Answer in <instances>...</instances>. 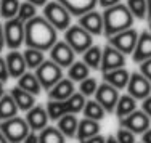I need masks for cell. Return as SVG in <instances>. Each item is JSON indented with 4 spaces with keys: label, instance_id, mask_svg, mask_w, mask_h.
Here are the masks:
<instances>
[{
    "label": "cell",
    "instance_id": "obj_1",
    "mask_svg": "<svg viewBox=\"0 0 151 143\" xmlns=\"http://www.w3.org/2000/svg\"><path fill=\"white\" fill-rule=\"evenodd\" d=\"M58 40V31L44 16H34L24 23V44L26 47L47 52Z\"/></svg>",
    "mask_w": 151,
    "mask_h": 143
},
{
    "label": "cell",
    "instance_id": "obj_2",
    "mask_svg": "<svg viewBox=\"0 0 151 143\" xmlns=\"http://www.w3.org/2000/svg\"><path fill=\"white\" fill-rule=\"evenodd\" d=\"M101 15H103V35H106V37H111V35L122 32L129 27H134L135 18L129 11L127 5L122 2L106 8Z\"/></svg>",
    "mask_w": 151,
    "mask_h": 143
},
{
    "label": "cell",
    "instance_id": "obj_3",
    "mask_svg": "<svg viewBox=\"0 0 151 143\" xmlns=\"http://www.w3.org/2000/svg\"><path fill=\"white\" fill-rule=\"evenodd\" d=\"M47 21L55 27L56 31H66L71 26V13L56 0L47 2L44 6V15Z\"/></svg>",
    "mask_w": 151,
    "mask_h": 143
},
{
    "label": "cell",
    "instance_id": "obj_4",
    "mask_svg": "<svg viewBox=\"0 0 151 143\" xmlns=\"http://www.w3.org/2000/svg\"><path fill=\"white\" fill-rule=\"evenodd\" d=\"M64 42L74 50V53H84L93 45V35L79 24H73L64 31Z\"/></svg>",
    "mask_w": 151,
    "mask_h": 143
},
{
    "label": "cell",
    "instance_id": "obj_5",
    "mask_svg": "<svg viewBox=\"0 0 151 143\" xmlns=\"http://www.w3.org/2000/svg\"><path fill=\"white\" fill-rule=\"evenodd\" d=\"M0 132L6 137L10 143H23L26 135L31 132L26 119L19 116H15L12 119H6L0 122Z\"/></svg>",
    "mask_w": 151,
    "mask_h": 143
},
{
    "label": "cell",
    "instance_id": "obj_6",
    "mask_svg": "<svg viewBox=\"0 0 151 143\" xmlns=\"http://www.w3.org/2000/svg\"><path fill=\"white\" fill-rule=\"evenodd\" d=\"M3 35H5V47L10 50H18L24 44V23L19 18L6 19L3 24Z\"/></svg>",
    "mask_w": 151,
    "mask_h": 143
},
{
    "label": "cell",
    "instance_id": "obj_7",
    "mask_svg": "<svg viewBox=\"0 0 151 143\" xmlns=\"http://www.w3.org/2000/svg\"><path fill=\"white\" fill-rule=\"evenodd\" d=\"M34 74L37 76L42 88H45V90H50L56 82H60L63 79V71H61V68L56 63H53L52 60H45V61L35 69Z\"/></svg>",
    "mask_w": 151,
    "mask_h": 143
},
{
    "label": "cell",
    "instance_id": "obj_8",
    "mask_svg": "<svg viewBox=\"0 0 151 143\" xmlns=\"http://www.w3.org/2000/svg\"><path fill=\"white\" fill-rule=\"evenodd\" d=\"M137 40H138V32L134 27H129V29L108 37V44L116 50H119L121 53H124V55H132L137 45Z\"/></svg>",
    "mask_w": 151,
    "mask_h": 143
},
{
    "label": "cell",
    "instance_id": "obj_9",
    "mask_svg": "<svg viewBox=\"0 0 151 143\" xmlns=\"http://www.w3.org/2000/svg\"><path fill=\"white\" fill-rule=\"evenodd\" d=\"M150 116H146L143 111H138V109H135L134 113H130L129 116L125 117H121L119 119V126L122 129H127V130H130L132 134H143V132H146L150 129Z\"/></svg>",
    "mask_w": 151,
    "mask_h": 143
},
{
    "label": "cell",
    "instance_id": "obj_10",
    "mask_svg": "<svg viewBox=\"0 0 151 143\" xmlns=\"http://www.w3.org/2000/svg\"><path fill=\"white\" fill-rule=\"evenodd\" d=\"M95 100L103 106V109H105L106 113H113L114 109H116L117 100H119V92H117V88H114L113 85L103 82V84L98 85V88H96V92H95Z\"/></svg>",
    "mask_w": 151,
    "mask_h": 143
},
{
    "label": "cell",
    "instance_id": "obj_11",
    "mask_svg": "<svg viewBox=\"0 0 151 143\" xmlns=\"http://www.w3.org/2000/svg\"><path fill=\"white\" fill-rule=\"evenodd\" d=\"M50 52V60L56 63L60 68H69L74 63V50L69 47L64 40H56L55 45L48 50Z\"/></svg>",
    "mask_w": 151,
    "mask_h": 143
},
{
    "label": "cell",
    "instance_id": "obj_12",
    "mask_svg": "<svg viewBox=\"0 0 151 143\" xmlns=\"http://www.w3.org/2000/svg\"><path fill=\"white\" fill-rule=\"evenodd\" d=\"M127 90H129V95L134 96L135 100H145L151 93V82L142 73H137L135 71V73L130 74Z\"/></svg>",
    "mask_w": 151,
    "mask_h": 143
},
{
    "label": "cell",
    "instance_id": "obj_13",
    "mask_svg": "<svg viewBox=\"0 0 151 143\" xmlns=\"http://www.w3.org/2000/svg\"><path fill=\"white\" fill-rule=\"evenodd\" d=\"M124 64H125V55L124 53H121L119 50L111 47L109 44L103 48L101 64H100L101 73H108V71H113V69H119V68H124Z\"/></svg>",
    "mask_w": 151,
    "mask_h": 143
},
{
    "label": "cell",
    "instance_id": "obj_14",
    "mask_svg": "<svg viewBox=\"0 0 151 143\" xmlns=\"http://www.w3.org/2000/svg\"><path fill=\"white\" fill-rule=\"evenodd\" d=\"M79 26L84 27L92 35H103V15L96 10L79 16Z\"/></svg>",
    "mask_w": 151,
    "mask_h": 143
},
{
    "label": "cell",
    "instance_id": "obj_15",
    "mask_svg": "<svg viewBox=\"0 0 151 143\" xmlns=\"http://www.w3.org/2000/svg\"><path fill=\"white\" fill-rule=\"evenodd\" d=\"M5 61H6V68H8V74L10 77H21L24 73L27 71L26 61H24V56L21 52L18 50H10L5 55Z\"/></svg>",
    "mask_w": 151,
    "mask_h": 143
},
{
    "label": "cell",
    "instance_id": "obj_16",
    "mask_svg": "<svg viewBox=\"0 0 151 143\" xmlns=\"http://www.w3.org/2000/svg\"><path fill=\"white\" fill-rule=\"evenodd\" d=\"M148 58H151V32L143 31L138 34V40H137V45L132 52V60L140 64Z\"/></svg>",
    "mask_w": 151,
    "mask_h": 143
},
{
    "label": "cell",
    "instance_id": "obj_17",
    "mask_svg": "<svg viewBox=\"0 0 151 143\" xmlns=\"http://www.w3.org/2000/svg\"><path fill=\"white\" fill-rule=\"evenodd\" d=\"M56 2H60L71 13V16H82L95 10V6L98 5V0H56Z\"/></svg>",
    "mask_w": 151,
    "mask_h": 143
},
{
    "label": "cell",
    "instance_id": "obj_18",
    "mask_svg": "<svg viewBox=\"0 0 151 143\" xmlns=\"http://www.w3.org/2000/svg\"><path fill=\"white\" fill-rule=\"evenodd\" d=\"M26 122L29 126L31 130L37 132L42 130V129L47 127V122H48V114H47V109L44 106H32V108L27 111L26 114Z\"/></svg>",
    "mask_w": 151,
    "mask_h": 143
},
{
    "label": "cell",
    "instance_id": "obj_19",
    "mask_svg": "<svg viewBox=\"0 0 151 143\" xmlns=\"http://www.w3.org/2000/svg\"><path fill=\"white\" fill-rule=\"evenodd\" d=\"M129 79H130V73L125 68H119V69H113V71H108V73H103V80L106 84L113 85L117 90H122V88L127 87Z\"/></svg>",
    "mask_w": 151,
    "mask_h": 143
},
{
    "label": "cell",
    "instance_id": "obj_20",
    "mask_svg": "<svg viewBox=\"0 0 151 143\" xmlns=\"http://www.w3.org/2000/svg\"><path fill=\"white\" fill-rule=\"evenodd\" d=\"M73 93H74L73 80L71 79H61L60 82H56V84L48 90V98L56 100V101H63V100H68Z\"/></svg>",
    "mask_w": 151,
    "mask_h": 143
},
{
    "label": "cell",
    "instance_id": "obj_21",
    "mask_svg": "<svg viewBox=\"0 0 151 143\" xmlns=\"http://www.w3.org/2000/svg\"><path fill=\"white\" fill-rule=\"evenodd\" d=\"M10 95L13 96V100H15L16 106L19 111H29V109L32 108V106H35V100H34V95H31L29 92L23 90V88H19L16 85V87L12 88V92H10Z\"/></svg>",
    "mask_w": 151,
    "mask_h": 143
},
{
    "label": "cell",
    "instance_id": "obj_22",
    "mask_svg": "<svg viewBox=\"0 0 151 143\" xmlns=\"http://www.w3.org/2000/svg\"><path fill=\"white\" fill-rule=\"evenodd\" d=\"M100 134V124L98 121H93V119H87L84 117L82 121H79V126H77V132H76V137L77 140H87V138L93 137V135H98Z\"/></svg>",
    "mask_w": 151,
    "mask_h": 143
},
{
    "label": "cell",
    "instance_id": "obj_23",
    "mask_svg": "<svg viewBox=\"0 0 151 143\" xmlns=\"http://www.w3.org/2000/svg\"><path fill=\"white\" fill-rule=\"evenodd\" d=\"M18 87L26 90V92H29V93L34 95V96H37L42 92V85H40V82H39L37 76H35L34 73H29V71H26L21 77H18Z\"/></svg>",
    "mask_w": 151,
    "mask_h": 143
},
{
    "label": "cell",
    "instance_id": "obj_24",
    "mask_svg": "<svg viewBox=\"0 0 151 143\" xmlns=\"http://www.w3.org/2000/svg\"><path fill=\"white\" fill-rule=\"evenodd\" d=\"M18 111L19 109H18L13 96L10 93H3V96L0 98V122L18 116Z\"/></svg>",
    "mask_w": 151,
    "mask_h": 143
},
{
    "label": "cell",
    "instance_id": "obj_25",
    "mask_svg": "<svg viewBox=\"0 0 151 143\" xmlns=\"http://www.w3.org/2000/svg\"><path fill=\"white\" fill-rule=\"evenodd\" d=\"M77 126H79V121L76 117V114H64L63 117L58 119V129L64 137H76Z\"/></svg>",
    "mask_w": 151,
    "mask_h": 143
},
{
    "label": "cell",
    "instance_id": "obj_26",
    "mask_svg": "<svg viewBox=\"0 0 151 143\" xmlns=\"http://www.w3.org/2000/svg\"><path fill=\"white\" fill-rule=\"evenodd\" d=\"M137 109V100L134 98V96H130V95H122L119 96V100H117V105H116V114H117V117H125V116H129L130 113H134Z\"/></svg>",
    "mask_w": 151,
    "mask_h": 143
},
{
    "label": "cell",
    "instance_id": "obj_27",
    "mask_svg": "<svg viewBox=\"0 0 151 143\" xmlns=\"http://www.w3.org/2000/svg\"><path fill=\"white\" fill-rule=\"evenodd\" d=\"M23 56H24V61H26L27 69H34V71L45 61L44 52H42V50H37V48H31V47H27L26 50H24Z\"/></svg>",
    "mask_w": 151,
    "mask_h": 143
},
{
    "label": "cell",
    "instance_id": "obj_28",
    "mask_svg": "<svg viewBox=\"0 0 151 143\" xmlns=\"http://www.w3.org/2000/svg\"><path fill=\"white\" fill-rule=\"evenodd\" d=\"M84 61L87 64L88 68H92V69H98L100 64H101V55H103V48L98 47V45H92L88 50H85L84 53Z\"/></svg>",
    "mask_w": 151,
    "mask_h": 143
},
{
    "label": "cell",
    "instance_id": "obj_29",
    "mask_svg": "<svg viewBox=\"0 0 151 143\" xmlns=\"http://www.w3.org/2000/svg\"><path fill=\"white\" fill-rule=\"evenodd\" d=\"M88 73H90V68L87 66L84 61H74L68 69V76L73 82H81L88 77Z\"/></svg>",
    "mask_w": 151,
    "mask_h": 143
},
{
    "label": "cell",
    "instance_id": "obj_30",
    "mask_svg": "<svg viewBox=\"0 0 151 143\" xmlns=\"http://www.w3.org/2000/svg\"><path fill=\"white\" fill-rule=\"evenodd\" d=\"M39 143H64V135L60 132L58 127H48L40 130Z\"/></svg>",
    "mask_w": 151,
    "mask_h": 143
},
{
    "label": "cell",
    "instance_id": "obj_31",
    "mask_svg": "<svg viewBox=\"0 0 151 143\" xmlns=\"http://www.w3.org/2000/svg\"><path fill=\"white\" fill-rule=\"evenodd\" d=\"M84 116L87 117V119H93V121H101L103 117H105V109H103V106L100 105L96 100H90V101H85V106H84Z\"/></svg>",
    "mask_w": 151,
    "mask_h": 143
},
{
    "label": "cell",
    "instance_id": "obj_32",
    "mask_svg": "<svg viewBox=\"0 0 151 143\" xmlns=\"http://www.w3.org/2000/svg\"><path fill=\"white\" fill-rule=\"evenodd\" d=\"M127 8L132 13V16L135 19H145L148 18V5H146V0H127Z\"/></svg>",
    "mask_w": 151,
    "mask_h": 143
},
{
    "label": "cell",
    "instance_id": "obj_33",
    "mask_svg": "<svg viewBox=\"0 0 151 143\" xmlns=\"http://www.w3.org/2000/svg\"><path fill=\"white\" fill-rule=\"evenodd\" d=\"M47 114H48V119L52 121H58L60 117H63L64 114H68V108H66V103L63 101H56V100H50L47 103Z\"/></svg>",
    "mask_w": 151,
    "mask_h": 143
},
{
    "label": "cell",
    "instance_id": "obj_34",
    "mask_svg": "<svg viewBox=\"0 0 151 143\" xmlns=\"http://www.w3.org/2000/svg\"><path fill=\"white\" fill-rule=\"evenodd\" d=\"M19 0H0V16L3 19H12L16 18L19 10Z\"/></svg>",
    "mask_w": 151,
    "mask_h": 143
},
{
    "label": "cell",
    "instance_id": "obj_35",
    "mask_svg": "<svg viewBox=\"0 0 151 143\" xmlns=\"http://www.w3.org/2000/svg\"><path fill=\"white\" fill-rule=\"evenodd\" d=\"M64 103H66V108H68V114H77V113H81L85 106V96L82 95L81 92H79V93L74 92L68 100H64Z\"/></svg>",
    "mask_w": 151,
    "mask_h": 143
},
{
    "label": "cell",
    "instance_id": "obj_36",
    "mask_svg": "<svg viewBox=\"0 0 151 143\" xmlns=\"http://www.w3.org/2000/svg\"><path fill=\"white\" fill-rule=\"evenodd\" d=\"M34 16H37V6H34L32 3L26 2V0H24V2H21L16 18H19L23 23H27V21L32 19Z\"/></svg>",
    "mask_w": 151,
    "mask_h": 143
},
{
    "label": "cell",
    "instance_id": "obj_37",
    "mask_svg": "<svg viewBox=\"0 0 151 143\" xmlns=\"http://www.w3.org/2000/svg\"><path fill=\"white\" fill-rule=\"evenodd\" d=\"M96 88H98V84H96V80L93 79V77H87V79L81 80V87H79V90H81V93L84 96L95 95Z\"/></svg>",
    "mask_w": 151,
    "mask_h": 143
},
{
    "label": "cell",
    "instance_id": "obj_38",
    "mask_svg": "<svg viewBox=\"0 0 151 143\" xmlns=\"http://www.w3.org/2000/svg\"><path fill=\"white\" fill-rule=\"evenodd\" d=\"M116 140L119 143H135V134H132L127 129H119L116 134Z\"/></svg>",
    "mask_w": 151,
    "mask_h": 143
},
{
    "label": "cell",
    "instance_id": "obj_39",
    "mask_svg": "<svg viewBox=\"0 0 151 143\" xmlns=\"http://www.w3.org/2000/svg\"><path fill=\"white\" fill-rule=\"evenodd\" d=\"M8 79H10V74H8V68H6L5 56L0 55V82H3V84H5Z\"/></svg>",
    "mask_w": 151,
    "mask_h": 143
},
{
    "label": "cell",
    "instance_id": "obj_40",
    "mask_svg": "<svg viewBox=\"0 0 151 143\" xmlns=\"http://www.w3.org/2000/svg\"><path fill=\"white\" fill-rule=\"evenodd\" d=\"M140 73L151 82V58H148V60H145V61L140 63Z\"/></svg>",
    "mask_w": 151,
    "mask_h": 143
},
{
    "label": "cell",
    "instance_id": "obj_41",
    "mask_svg": "<svg viewBox=\"0 0 151 143\" xmlns=\"http://www.w3.org/2000/svg\"><path fill=\"white\" fill-rule=\"evenodd\" d=\"M142 111L145 113L146 116H150V119H151V95H148L143 100V109Z\"/></svg>",
    "mask_w": 151,
    "mask_h": 143
},
{
    "label": "cell",
    "instance_id": "obj_42",
    "mask_svg": "<svg viewBox=\"0 0 151 143\" xmlns=\"http://www.w3.org/2000/svg\"><path fill=\"white\" fill-rule=\"evenodd\" d=\"M117 3H121V0H98V5L101 6L103 10L109 8V6H114V5H117Z\"/></svg>",
    "mask_w": 151,
    "mask_h": 143
},
{
    "label": "cell",
    "instance_id": "obj_43",
    "mask_svg": "<svg viewBox=\"0 0 151 143\" xmlns=\"http://www.w3.org/2000/svg\"><path fill=\"white\" fill-rule=\"evenodd\" d=\"M105 140L106 138L103 137V135H93V137H90V138H87V140H82L81 143H105Z\"/></svg>",
    "mask_w": 151,
    "mask_h": 143
},
{
    "label": "cell",
    "instance_id": "obj_44",
    "mask_svg": "<svg viewBox=\"0 0 151 143\" xmlns=\"http://www.w3.org/2000/svg\"><path fill=\"white\" fill-rule=\"evenodd\" d=\"M23 143H39V135H35V132L31 130L29 134L26 135V138L23 140Z\"/></svg>",
    "mask_w": 151,
    "mask_h": 143
},
{
    "label": "cell",
    "instance_id": "obj_45",
    "mask_svg": "<svg viewBox=\"0 0 151 143\" xmlns=\"http://www.w3.org/2000/svg\"><path fill=\"white\" fill-rule=\"evenodd\" d=\"M3 47H5V35H3V24L0 23V53L3 52Z\"/></svg>",
    "mask_w": 151,
    "mask_h": 143
},
{
    "label": "cell",
    "instance_id": "obj_46",
    "mask_svg": "<svg viewBox=\"0 0 151 143\" xmlns=\"http://www.w3.org/2000/svg\"><path fill=\"white\" fill-rule=\"evenodd\" d=\"M142 137V143H151V129H148L146 132H143Z\"/></svg>",
    "mask_w": 151,
    "mask_h": 143
},
{
    "label": "cell",
    "instance_id": "obj_47",
    "mask_svg": "<svg viewBox=\"0 0 151 143\" xmlns=\"http://www.w3.org/2000/svg\"><path fill=\"white\" fill-rule=\"evenodd\" d=\"M26 2L32 3L34 6H45V3L48 2V0H26Z\"/></svg>",
    "mask_w": 151,
    "mask_h": 143
},
{
    "label": "cell",
    "instance_id": "obj_48",
    "mask_svg": "<svg viewBox=\"0 0 151 143\" xmlns=\"http://www.w3.org/2000/svg\"><path fill=\"white\" fill-rule=\"evenodd\" d=\"M105 143H119V142L116 140V137H113V135H109V137H106Z\"/></svg>",
    "mask_w": 151,
    "mask_h": 143
},
{
    "label": "cell",
    "instance_id": "obj_49",
    "mask_svg": "<svg viewBox=\"0 0 151 143\" xmlns=\"http://www.w3.org/2000/svg\"><path fill=\"white\" fill-rule=\"evenodd\" d=\"M146 5H148V19H151V0H146Z\"/></svg>",
    "mask_w": 151,
    "mask_h": 143
},
{
    "label": "cell",
    "instance_id": "obj_50",
    "mask_svg": "<svg viewBox=\"0 0 151 143\" xmlns=\"http://www.w3.org/2000/svg\"><path fill=\"white\" fill-rule=\"evenodd\" d=\"M0 143H10L8 140H6V137H5V135L2 134V132H0Z\"/></svg>",
    "mask_w": 151,
    "mask_h": 143
},
{
    "label": "cell",
    "instance_id": "obj_51",
    "mask_svg": "<svg viewBox=\"0 0 151 143\" xmlns=\"http://www.w3.org/2000/svg\"><path fill=\"white\" fill-rule=\"evenodd\" d=\"M3 93H5V92H3V82H0V98L3 96Z\"/></svg>",
    "mask_w": 151,
    "mask_h": 143
},
{
    "label": "cell",
    "instance_id": "obj_52",
    "mask_svg": "<svg viewBox=\"0 0 151 143\" xmlns=\"http://www.w3.org/2000/svg\"><path fill=\"white\" fill-rule=\"evenodd\" d=\"M150 32H151V19H150V29H148Z\"/></svg>",
    "mask_w": 151,
    "mask_h": 143
}]
</instances>
